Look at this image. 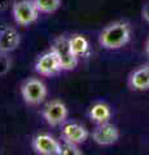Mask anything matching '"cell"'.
Segmentation results:
<instances>
[{
	"label": "cell",
	"mask_w": 149,
	"mask_h": 155,
	"mask_svg": "<svg viewBox=\"0 0 149 155\" xmlns=\"http://www.w3.org/2000/svg\"><path fill=\"white\" fill-rule=\"evenodd\" d=\"M119 138V129L112 123H103L97 124L92 132V140L100 145V146H110L118 141Z\"/></svg>",
	"instance_id": "cell-8"
},
{
	"label": "cell",
	"mask_w": 149,
	"mask_h": 155,
	"mask_svg": "<svg viewBox=\"0 0 149 155\" xmlns=\"http://www.w3.org/2000/svg\"><path fill=\"white\" fill-rule=\"evenodd\" d=\"M147 54H148V57H149V40H148V43H147Z\"/></svg>",
	"instance_id": "cell-18"
},
{
	"label": "cell",
	"mask_w": 149,
	"mask_h": 155,
	"mask_svg": "<svg viewBox=\"0 0 149 155\" xmlns=\"http://www.w3.org/2000/svg\"><path fill=\"white\" fill-rule=\"evenodd\" d=\"M131 38V28L127 22L117 21L108 25L100 32L99 43L105 49H119L127 44Z\"/></svg>",
	"instance_id": "cell-1"
},
{
	"label": "cell",
	"mask_w": 149,
	"mask_h": 155,
	"mask_svg": "<svg viewBox=\"0 0 149 155\" xmlns=\"http://www.w3.org/2000/svg\"><path fill=\"white\" fill-rule=\"evenodd\" d=\"M59 155H83L80 151V149L78 147V145L69 143V142H62Z\"/></svg>",
	"instance_id": "cell-15"
},
{
	"label": "cell",
	"mask_w": 149,
	"mask_h": 155,
	"mask_svg": "<svg viewBox=\"0 0 149 155\" xmlns=\"http://www.w3.org/2000/svg\"><path fill=\"white\" fill-rule=\"evenodd\" d=\"M69 41H70L71 51H73V53L78 58H84L90 56L91 53L90 43L86 36L80 35V34H74V35H71L69 38Z\"/></svg>",
	"instance_id": "cell-13"
},
{
	"label": "cell",
	"mask_w": 149,
	"mask_h": 155,
	"mask_svg": "<svg viewBox=\"0 0 149 155\" xmlns=\"http://www.w3.org/2000/svg\"><path fill=\"white\" fill-rule=\"evenodd\" d=\"M143 18L149 23V4H147V5L143 8Z\"/></svg>",
	"instance_id": "cell-17"
},
{
	"label": "cell",
	"mask_w": 149,
	"mask_h": 155,
	"mask_svg": "<svg viewBox=\"0 0 149 155\" xmlns=\"http://www.w3.org/2000/svg\"><path fill=\"white\" fill-rule=\"evenodd\" d=\"M13 18L17 25L29 26L34 23L39 17V9H38L34 0H17L12 7Z\"/></svg>",
	"instance_id": "cell-3"
},
{
	"label": "cell",
	"mask_w": 149,
	"mask_h": 155,
	"mask_svg": "<svg viewBox=\"0 0 149 155\" xmlns=\"http://www.w3.org/2000/svg\"><path fill=\"white\" fill-rule=\"evenodd\" d=\"M21 43V35L16 28L12 26H7L0 30V52L11 53L16 51Z\"/></svg>",
	"instance_id": "cell-10"
},
{
	"label": "cell",
	"mask_w": 149,
	"mask_h": 155,
	"mask_svg": "<svg viewBox=\"0 0 149 155\" xmlns=\"http://www.w3.org/2000/svg\"><path fill=\"white\" fill-rule=\"evenodd\" d=\"M88 116L96 124L108 123L110 120V118H112V110H110V107L107 104L96 102L91 106V109L88 111Z\"/></svg>",
	"instance_id": "cell-12"
},
{
	"label": "cell",
	"mask_w": 149,
	"mask_h": 155,
	"mask_svg": "<svg viewBox=\"0 0 149 155\" xmlns=\"http://www.w3.org/2000/svg\"><path fill=\"white\" fill-rule=\"evenodd\" d=\"M40 13H55L61 7V0H34Z\"/></svg>",
	"instance_id": "cell-14"
},
{
	"label": "cell",
	"mask_w": 149,
	"mask_h": 155,
	"mask_svg": "<svg viewBox=\"0 0 149 155\" xmlns=\"http://www.w3.org/2000/svg\"><path fill=\"white\" fill-rule=\"evenodd\" d=\"M31 146L38 155H59L61 143L49 133H39L32 138Z\"/></svg>",
	"instance_id": "cell-7"
},
{
	"label": "cell",
	"mask_w": 149,
	"mask_h": 155,
	"mask_svg": "<svg viewBox=\"0 0 149 155\" xmlns=\"http://www.w3.org/2000/svg\"><path fill=\"white\" fill-rule=\"evenodd\" d=\"M68 107L60 100L49 101L42 110V116L51 127H59L62 125L68 119Z\"/></svg>",
	"instance_id": "cell-5"
},
{
	"label": "cell",
	"mask_w": 149,
	"mask_h": 155,
	"mask_svg": "<svg viewBox=\"0 0 149 155\" xmlns=\"http://www.w3.org/2000/svg\"><path fill=\"white\" fill-rule=\"evenodd\" d=\"M11 65H12V61H11V57L8 56V53L0 52V76L5 75L11 70Z\"/></svg>",
	"instance_id": "cell-16"
},
{
	"label": "cell",
	"mask_w": 149,
	"mask_h": 155,
	"mask_svg": "<svg viewBox=\"0 0 149 155\" xmlns=\"http://www.w3.org/2000/svg\"><path fill=\"white\" fill-rule=\"evenodd\" d=\"M88 130L84 125H82L76 122L66 123L61 129V140L62 142H69L74 145H79L86 142L88 138Z\"/></svg>",
	"instance_id": "cell-9"
},
{
	"label": "cell",
	"mask_w": 149,
	"mask_h": 155,
	"mask_svg": "<svg viewBox=\"0 0 149 155\" xmlns=\"http://www.w3.org/2000/svg\"><path fill=\"white\" fill-rule=\"evenodd\" d=\"M128 84L134 91L149 89V65L140 66L134 70L128 78Z\"/></svg>",
	"instance_id": "cell-11"
},
{
	"label": "cell",
	"mask_w": 149,
	"mask_h": 155,
	"mask_svg": "<svg viewBox=\"0 0 149 155\" xmlns=\"http://www.w3.org/2000/svg\"><path fill=\"white\" fill-rule=\"evenodd\" d=\"M51 48L55 51L57 57H59L61 66H62V71L74 70L75 67L78 66L79 58L74 54L73 51H71L69 38L66 35L57 36L53 40V43H52Z\"/></svg>",
	"instance_id": "cell-2"
},
{
	"label": "cell",
	"mask_w": 149,
	"mask_h": 155,
	"mask_svg": "<svg viewBox=\"0 0 149 155\" xmlns=\"http://www.w3.org/2000/svg\"><path fill=\"white\" fill-rule=\"evenodd\" d=\"M35 71L42 76H55L62 71L61 62L52 48L38 57L35 62Z\"/></svg>",
	"instance_id": "cell-6"
},
{
	"label": "cell",
	"mask_w": 149,
	"mask_h": 155,
	"mask_svg": "<svg viewBox=\"0 0 149 155\" xmlns=\"http://www.w3.org/2000/svg\"><path fill=\"white\" fill-rule=\"evenodd\" d=\"M21 94L23 101L30 106L40 105L47 97V87L39 79H27L21 87Z\"/></svg>",
	"instance_id": "cell-4"
}]
</instances>
